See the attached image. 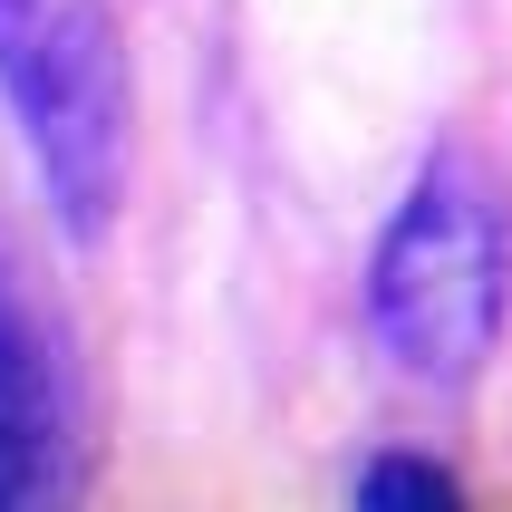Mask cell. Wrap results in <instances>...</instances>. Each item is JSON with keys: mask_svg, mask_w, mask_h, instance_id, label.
I'll return each instance as SVG.
<instances>
[{"mask_svg": "<svg viewBox=\"0 0 512 512\" xmlns=\"http://www.w3.org/2000/svg\"><path fill=\"white\" fill-rule=\"evenodd\" d=\"M512 310V203L484 155L435 145L368 252V329L416 387H464Z\"/></svg>", "mask_w": 512, "mask_h": 512, "instance_id": "1", "label": "cell"}, {"mask_svg": "<svg viewBox=\"0 0 512 512\" xmlns=\"http://www.w3.org/2000/svg\"><path fill=\"white\" fill-rule=\"evenodd\" d=\"M0 107L68 242H97L136 165V78L107 0H0Z\"/></svg>", "mask_w": 512, "mask_h": 512, "instance_id": "2", "label": "cell"}, {"mask_svg": "<svg viewBox=\"0 0 512 512\" xmlns=\"http://www.w3.org/2000/svg\"><path fill=\"white\" fill-rule=\"evenodd\" d=\"M49 474H58V387L20 310H0V503H29Z\"/></svg>", "mask_w": 512, "mask_h": 512, "instance_id": "3", "label": "cell"}, {"mask_svg": "<svg viewBox=\"0 0 512 512\" xmlns=\"http://www.w3.org/2000/svg\"><path fill=\"white\" fill-rule=\"evenodd\" d=\"M358 503H368V512H455V503H464V484L445 474V464L377 455L368 474H358Z\"/></svg>", "mask_w": 512, "mask_h": 512, "instance_id": "4", "label": "cell"}, {"mask_svg": "<svg viewBox=\"0 0 512 512\" xmlns=\"http://www.w3.org/2000/svg\"><path fill=\"white\" fill-rule=\"evenodd\" d=\"M0 310H10V300H0Z\"/></svg>", "mask_w": 512, "mask_h": 512, "instance_id": "5", "label": "cell"}]
</instances>
